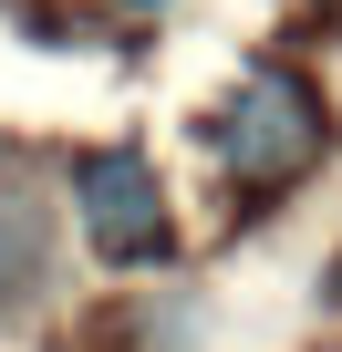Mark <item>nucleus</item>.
I'll list each match as a JSON object with an SVG mask.
<instances>
[{
    "instance_id": "nucleus-3",
    "label": "nucleus",
    "mask_w": 342,
    "mask_h": 352,
    "mask_svg": "<svg viewBox=\"0 0 342 352\" xmlns=\"http://www.w3.org/2000/svg\"><path fill=\"white\" fill-rule=\"evenodd\" d=\"M42 259H52V208H42V187H32V176H0V311L42 280Z\"/></svg>"
},
{
    "instance_id": "nucleus-2",
    "label": "nucleus",
    "mask_w": 342,
    "mask_h": 352,
    "mask_svg": "<svg viewBox=\"0 0 342 352\" xmlns=\"http://www.w3.org/2000/svg\"><path fill=\"white\" fill-rule=\"evenodd\" d=\"M73 197H83V228H94V249L114 259V270H145V259H166V197H156V166L135 155V145H114V155H83V176H73Z\"/></svg>"
},
{
    "instance_id": "nucleus-1",
    "label": "nucleus",
    "mask_w": 342,
    "mask_h": 352,
    "mask_svg": "<svg viewBox=\"0 0 342 352\" xmlns=\"http://www.w3.org/2000/svg\"><path fill=\"white\" fill-rule=\"evenodd\" d=\"M321 135H332L321 94H311L301 73L259 63V73L228 94V114H218V166L239 176V187H259V197H270V187H290V176H311Z\"/></svg>"
}]
</instances>
